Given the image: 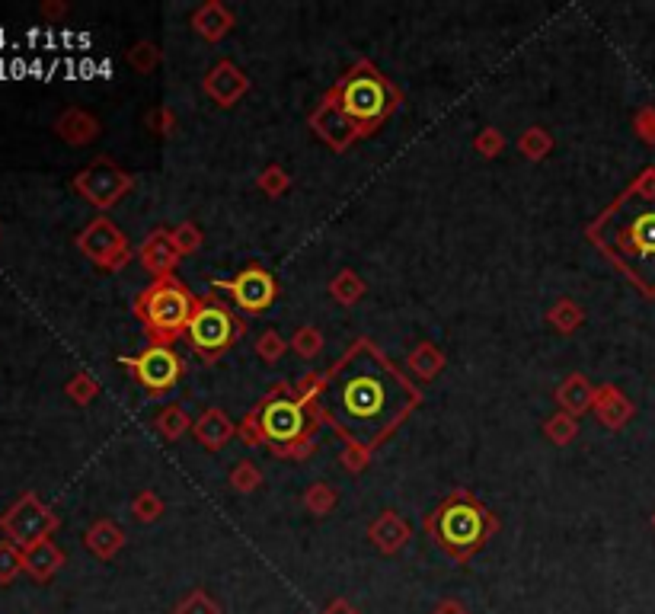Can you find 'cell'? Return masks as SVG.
I'll return each instance as SVG.
<instances>
[{"instance_id":"1","label":"cell","mask_w":655,"mask_h":614,"mask_svg":"<svg viewBox=\"0 0 655 614\" xmlns=\"http://www.w3.org/2000/svg\"><path fill=\"white\" fill-rule=\"evenodd\" d=\"M422 387L406 375L371 336H355L346 352L323 371L320 416L342 442L346 474H365L374 451L422 407Z\"/></svg>"},{"instance_id":"2","label":"cell","mask_w":655,"mask_h":614,"mask_svg":"<svg viewBox=\"0 0 655 614\" xmlns=\"http://www.w3.org/2000/svg\"><path fill=\"white\" fill-rule=\"evenodd\" d=\"M582 234L636 292L655 301V167L636 173Z\"/></svg>"},{"instance_id":"3","label":"cell","mask_w":655,"mask_h":614,"mask_svg":"<svg viewBox=\"0 0 655 614\" xmlns=\"http://www.w3.org/2000/svg\"><path fill=\"white\" fill-rule=\"evenodd\" d=\"M320 426V403H304L294 394V381H278L243 413L237 439L247 448H266L282 461H307L317 451Z\"/></svg>"},{"instance_id":"4","label":"cell","mask_w":655,"mask_h":614,"mask_svg":"<svg viewBox=\"0 0 655 614\" xmlns=\"http://www.w3.org/2000/svg\"><path fill=\"white\" fill-rule=\"evenodd\" d=\"M422 531L454 563H470L499 535V515L473 490L457 487L432 512H425Z\"/></svg>"},{"instance_id":"5","label":"cell","mask_w":655,"mask_h":614,"mask_svg":"<svg viewBox=\"0 0 655 614\" xmlns=\"http://www.w3.org/2000/svg\"><path fill=\"white\" fill-rule=\"evenodd\" d=\"M323 96L358 128L362 141L378 135L403 106V90L371 58H358Z\"/></svg>"},{"instance_id":"6","label":"cell","mask_w":655,"mask_h":614,"mask_svg":"<svg viewBox=\"0 0 655 614\" xmlns=\"http://www.w3.org/2000/svg\"><path fill=\"white\" fill-rule=\"evenodd\" d=\"M199 295L189 292V285L179 276L154 279L131 301V314L138 317L147 346H173L186 336Z\"/></svg>"},{"instance_id":"7","label":"cell","mask_w":655,"mask_h":614,"mask_svg":"<svg viewBox=\"0 0 655 614\" xmlns=\"http://www.w3.org/2000/svg\"><path fill=\"white\" fill-rule=\"evenodd\" d=\"M243 336H247V320L234 311L231 301L221 298L215 288L208 295H199L183 339L205 365H218Z\"/></svg>"},{"instance_id":"8","label":"cell","mask_w":655,"mask_h":614,"mask_svg":"<svg viewBox=\"0 0 655 614\" xmlns=\"http://www.w3.org/2000/svg\"><path fill=\"white\" fill-rule=\"evenodd\" d=\"M71 186L80 199L103 215V212H109V208H116L128 192L135 189V176H131L125 167H119L112 157L100 154V157H93L84 170L74 173Z\"/></svg>"},{"instance_id":"9","label":"cell","mask_w":655,"mask_h":614,"mask_svg":"<svg viewBox=\"0 0 655 614\" xmlns=\"http://www.w3.org/2000/svg\"><path fill=\"white\" fill-rule=\"evenodd\" d=\"M74 247L103 272H122L131 260H138V250H131L125 231L109 215H96L74 237Z\"/></svg>"},{"instance_id":"10","label":"cell","mask_w":655,"mask_h":614,"mask_svg":"<svg viewBox=\"0 0 655 614\" xmlns=\"http://www.w3.org/2000/svg\"><path fill=\"white\" fill-rule=\"evenodd\" d=\"M211 288L227 295V301L234 304V311H240L243 317H262L278 301V295H282L275 276L262 263L243 266L234 279H218V282H211Z\"/></svg>"},{"instance_id":"11","label":"cell","mask_w":655,"mask_h":614,"mask_svg":"<svg viewBox=\"0 0 655 614\" xmlns=\"http://www.w3.org/2000/svg\"><path fill=\"white\" fill-rule=\"evenodd\" d=\"M58 525H61L58 512L52 506H45L32 490H26L4 515H0V531H4L7 541H13L20 551H26V547L39 544V541H48L58 531Z\"/></svg>"},{"instance_id":"12","label":"cell","mask_w":655,"mask_h":614,"mask_svg":"<svg viewBox=\"0 0 655 614\" xmlns=\"http://www.w3.org/2000/svg\"><path fill=\"white\" fill-rule=\"evenodd\" d=\"M119 365L128 368L141 391L151 397L170 394L186 375V359H179L173 346H144L138 355H119Z\"/></svg>"},{"instance_id":"13","label":"cell","mask_w":655,"mask_h":614,"mask_svg":"<svg viewBox=\"0 0 655 614\" xmlns=\"http://www.w3.org/2000/svg\"><path fill=\"white\" fill-rule=\"evenodd\" d=\"M307 128L314 132L326 148H330L333 154H346L352 144L362 141V135H358V128L342 116V112L326 100V96H320V103L307 112Z\"/></svg>"},{"instance_id":"14","label":"cell","mask_w":655,"mask_h":614,"mask_svg":"<svg viewBox=\"0 0 655 614\" xmlns=\"http://www.w3.org/2000/svg\"><path fill=\"white\" fill-rule=\"evenodd\" d=\"M250 87H253V80L247 77V71L237 68L231 58H218L202 77V93L221 109L237 106L243 96L250 93Z\"/></svg>"},{"instance_id":"15","label":"cell","mask_w":655,"mask_h":614,"mask_svg":"<svg viewBox=\"0 0 655 614\" xmlns=\"http://www.w3.org/2000/svg\"><path fill=\"white\" fill-rule=\"evenodd\" d=\"M183 256L176 253L173 240H170V228H154L141 240L138 247V263L151 279H167L176 276V266Z\"/></svg>"},{"instance_id":"16","label":"cell","mask_w":655,"mask_h":614,"mask_svg":"<svg viewBox=\"0 0 655 614\" xmlns=\"http://www.w3.org/2000/svg\"><path fill=\"white\" fill-rule=\"evenodd\" d=\"M592 413L595 419L611 432H620L624 426L633 423L636 416V403L620 391L617 384H595V400H592Z\"/></svg>"},{"instance_id":"17","label":"cell","mask_w":655,"mask_h":614,"mask_svg":"<svg viewBox=\"0 0 655 614\" xmlns=\"http://www.w3.org/2000/svg\"><path fill=\"white\" fill-rule=\"evenodd\" d=\"M365 535H368L374 551L384 554V557H393L409 544V538H413V528H409V522L397 509H384L378 519H371Z\"/></svg>"},{"instance_id":"18","label":"cell","mask_w":655,"mask_h":614,"mask_svg":"<svg viewBox=\"0 0 655 614\" xmlns=\"http://www.w3.org/2000/svg\"><path fill=\"white\" fill-rule=\"evenodd\" d=\"M189 26H192V32H195V36H199L202 42L215 45V42H221V39L231 36L234 26H237V16H234L231 7L221 4V0H205V4H199V7L192 10Z\"/></svg>"},{"instance_id":"19","label":"cell","mask_w":655,"mask_h":614,"mask_svg":"<svg viewBox=\"0 0 655 614\" xmlns=\"http://www.w3.org/2000/svg\"><path fill=\"white\" fill-rule=\"evenodd\" d=\"M52 128H55V135H58L64 144H71V148H87V144H93L96 138L103 135L100 119H96L93 112L80 109V106L61 109Z\"/></svg>"},{"instance_id":"20","label":"cell","mask_w":655,"mask_h":614,"mask_svg":"<svg viewBox=\"0 0 655 614\" xmlns=\"http://www.w3.org/2000/svg\"><path fill=\"white\" fill-rule=\"evenodd\" d=\"M234 435H237V423L221 407L202 410V416L195 419V426H192V439L199 442L205 451H211V455L231 445Z\"/></svg>"},{"instance_id":"21","label":"cell","mask_w":655,"mask_h":614,"mask_svg":"<svg viewBox=\"0 0 655 614\" xmlns=\"http://www.w3.org/2000/svg\"><path fill=\"white\" fill-rule=\"evenodd\" d=\"M553 400H556V410H563L569 416H585L592 413V400H595V384L588 381L582 371H569V375L556 384L553 391Z\"/></svg>"},{"instance_id":"22","label":"cell","mask_w":655,"mask_h":614,"mask_svg":"<svg viewBox=\"0 0 655 614\" xmlns=\"http://www.w3.org/2000/svg\"><path fill=\"white\" fill-rule=\"evenodd\" d=\"M448 365V355L441 346H435L432 339H419L406 355V375L416 384H432Z\"/></svg>"},{"instance_id":"23","label":"cell","mask_w":655,"mask_h":614,"mask_svg":"<svg viewBox=\"0 0 655 614\" xmlns=\"http://www.w3.org/2000/svg\"><path fill=\"white\" fill-rule=\"evenodd\" d=\"M125 531L119 528V522L112 519H96L87 531H84V547L96 557V560H116L125 547Z\"/></svg>"},{"instance_id":"24","label":"cell","mask_w":655,"mask_h":614,"mask_svg":"<svg viewBox=\"0 0 655 614\" xmlns=\"http://www.w3.org/2000/svg\"><path fill=\"white\" fill-rule=\"evenodd\" d=\"M23 567L26 573L36 579V583H48V579H55L58 570L64 567V551L48 538V541H39L23 551Z\"/></svg>"},{"instance_id":"25","label":"cell","mask_w":655,"mask_h":614,"mask_svg":"<svg viewBox=\"0 0 655 614\" xmlns=\"http://www.w3.org/2000/svg\"><path fill=\"white\" fill-rule=\"evenodd\" d=\"M192 426H195V419L189 416L183 403H167V407H160V413L154 416V432L163 442L186 439V435H192Z\"/></svg>"},{"instance_id":"26","label":"cell","mask_w":655,"mask_h":614,"mask_svg":"<svg viewBox=\"0 0 655 614\" xmlns=\"http://www.w3.org/2000/svg\"><path fill=\"white\" fill-rule=\"evenodd\" d=\"M544 320H547V327L556 330L560 336H572V333H576L582 323H585V307H582L576 298L563 295V298H556V301L547 307Z\"/></svg>"},{"instance_id":"27","label":"cell","mask_w":655,"mask_h":614,"mask_svg":"<svg viewBox=\"0 0 655 614\" xmlns=\"http://www.w3.org/2000/svg\"><path fill=\"white\" fill-rule=\"evenodd\" d=\"M326 295H330L339 307H355L368 295V282L362 279V272H355V269L346 266L330 279V285H326Z\"/></svg>"},{"instance_id":"28","label":"cell","mask_w":655,"mask_h":614,"mask_svg":"<svg viewBox=\"0 0 655 614\" xmlns=\"http://www.w3.org/2000/svg\"><path fill=\"white\" fill-rule=\"evenodd\" d=\"M518 154L528 160V164H540V160H547L553 154V135H550V128L544 125H528L524 132L518 135Z\"/></svg>"},{"instance_id":"29","label":"cell","mask_w":655,"mask_h":614,"mask_svg":"<svg viewBox=\"0 0 655 614\" xmlns=\"http://www.w3.org/2000/svg\"><path fill=\"white\" fill-rule=\"evenodd\" d=\"M540 432H544V439L556 448H569L572 442L579 439V419L576 416H569L563 410H556L544 419V426H540Z\"/></svg>"},{"instance_id":"30","label":"cell","mask_w":655,"mask_h":614,"mask_svg":"<svg viewBox=\"0 0 655 614\" xmlns=\"http://www.w3.org/2000/svg\"><path fill=\"white\" fill-rule=\"evenodd\" d=\"M125 61H128V68L135 71V74L147 77V74H154L163 64V48L154 39H138L125 52Z\"/></svg>"},{"instance_id":"31","label":"cell","mask_w":655,"mask_h":614,"mask_svg":"<svg viewBox=\"0 0 655 614\" xmlns=\"http://www.w3.org/2000/svg\"><path fill=\"white\" fill-rule=\"evenodd\" d=\"M301 506H304L310 515H314V519H326V515L336 512V506H339V490L330 487V483L317 480V483H310V487L304 490Z\"/></svg>"},{"instance_id":"32","label":"cell","mask_w":655,"mask_h":614,"mask_svg":"<svg viewBox=\"0 0 655 614\" xmlns=\"http://www.w3.org/2000/svg\"><path fill=\"white\" fill-rule=\"evenodd\" d=\"M131 519L138 525H154L163 519V512H167V503H163V496L157 490H138L131 496Z\"/></svg>"},{"instance_id":"33","label":"cell","mask_w":655,"mask_h":614,"mask_svg":"<svg viewBox=\"0 0 655 614\" xmlns=\"http://www.w3.org/2000/svg\"><path fill=\"white\" fill-rule=\"evenodd\" d=\"M291 173L282 164H266L256 173V189L262 192L266 199H282L291 192Z\"/></svg>"},{"instance_id":"34","label":"cell","mask_w":655,"mask_h":614,"mask_svg":"<svg viewBox=\"0 0 655 614\" xmlns=\"http://www.w3.org/2000/svg\"><path fill=\"white\" fill-rule=\"evenodd\" d=\"M262 471H259V464L250 461V458H243L231 467V474H227V483H231V490L240 493V496H250L262 487Z\"/></svg>"},{"instance_id":"35","label":"cell","mask_w":655,"mask_h":614,"mask_svg":"<svg viewBox=\"0 0 655 614\" xmlns=\"http://www.w3.org/2000/svg\"><path fill=\"white\" fill-rule=\"evenodd\" d=\"M288 346H291L294 355H298V359H317V355L323 352V346H326V339H323L320 327H314V323H304V327H298L291 333Z\"/></svg>"},{"instance_id":"36","label":"cell","mask_w":655,"mask_h":614,"mask_svg":"<svg viewBox=\"0 0 655 614\" xmlns=\"http://www.w3.org/2000/svg\"><path fill=\"white\" fill-rule=\"evenodd\" d=\"M144 128L151 132L154 138H176L179 135V116L170 106H154L144 112Z\"/></svg>"},{"instance_id":"37","label":"cell","mask_w":655,"mask_h":614,"mask_svg":"<svg viewBox=\"0 0 655 614\" xmlns=\"http://www.w3.org/2000/svg\"><path fill=\"white\" fill-rule=\"evenodd\" d=\"M170 240H173V247L179 256H192V253H199L202 244H205V231L199 228L195 221H179L176 228H170Z\"/></svg>"},{"instance_id":"38","label":"cell","mask_w":655,"mask_h":614,"mask_svg":"<svg viewBox=\"0 0 655 614\" xmlns=\"http://www.w3.org/2000/svg\"><path fill=\"white\" fill-rule=\"evenodd\" d=\"M253 349H256V359H262L266 365H278V362L285 359V352H291L288 339L278 333V330H262V333L256 336Z\"/></svg>"},{"instance_id":"39","label":"cell","mask_w":655,"mask_h":614,"mask_svg":"<svg viewBox=\"0 0 655 614\" xmlns=\"http://www.w3.org/2000/svg\"><path fill=\"white\" fill-rule=\"evenodd\" d=\"M64 394H68L77 407H90V403L100 397V381H96L90 371H74L64 384Z\"/></svg>"},{"instance_id":"40","label":"cell","mask_w":655,"mask_h":614,"mask_svg":"<svg viewBox=\"0 0 655 614\" xmlns=\"http://www.w3.org/2000/svg\"><path fill=\"white\" fill-rule=\"evenodd\" d=\"M173 614H224L221 602L205 589H189L183 599L173 605Z\"/></svg>"},{"instance_id":"41","label":"cell","mask_w":655,"mask_h":614,"mask_svg":"<svg viewBox=\"0 0 655 614\" xmlns=\"http://www.w3.org/2000/svg\"><path fill=\"white\" fill-rule=\"evenodd\" d=\"M20 573H26L23 551L13 541H0V586H10Z\"/></svg>"},{"instance_id":"42","label":"cell","mask_w":655,"mask_h":614,"mask_svg":"<svg viewBox=\"0 0 655 614\" xmlns=\"http://www.w3.org/2000/svg\"><path fill=\"white\" fill-rule=\"evenodd\" d=\"M473 151H477L483 160H496V157L505 151V135H502V128H496V125L480 128V132L473 135Z\"/></svg>"},{"instance_id":"43","label":"cell","mask_w":655,"mask_h":614,"mask_svg":"<svg viewBox=\"0 0 655 614\" xmlns=\"http://www.w3.org/2000/svg\"><path fill=\"white\" fill-rule=\"evenodd\" d=\"M633 135L643 144H649V148H655V106L652 103L633 112Z\"/></svg>"},{"instance_id":"44","label":"cell","mask_w":655,"mask_h":614,"mask_svg":"<svg viewBox=\"0 0 655 614\" xmlns=\"http://www.w3.org/2000/svg\"><path fill=\"white\" fill-rule=\"evenodd\" d=\"M294 394L304 403H320L323 397V371H304V375L294 381Z\"/></svg>"},{"instance_id":"45","label":"cell","mask_w":655,"mask_h":614,"mask_svg":"<svg viewBox=\"0 0 655 614\" xmlns=\"http://www.w3.org/2000/svg\"><path fill=\"white\" fill-rule=\"evenodd\" d=\"M68 4L64 0H45V4L39 7V13H42V20H48V23H61L64 16H68Z\"/></svg>"},{"instance_id":"46","label":"cell","mask_w":655,"mask_h":614,"mask_svg":"<svg viewBox=\"0 0 655 614\" xmlns=\"http://www.w3.org/2000/svg\"><path fill=\"white\" fill-rule=\"evenodd\" d=\"M320 614H362V611H358L349 599H333L330 605H323Z\"/></svg>"},{"instance_id":"47","label":"cell","mask_w":655,"mask_h":614,"mask_svg":"<svg viewBox=\"0 0 655 614\" xmlns=\"http://www.w3.org/2000/svg\"><path fill=\"white\" fill-rule=\"evenodd\" d=\"M432 614H470V611H467L464 602H457V599H441V602L432 608Z\"/></svg>"},{"instance_id":"48","label":"cell","mask_w":655,"mask_h":614,"mask_svg":"<svg viewBox=\"0 0 655 614\" xmlns=\"http://www.w3.org/2000/svg\"><path fill=\"white\" fill-rule=\"evenodd\" d=\"M649 525H652V531H655V512L649 515Z\"/></svg>"}]
</instances>
